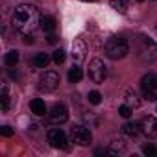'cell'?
Here are the masks:
<instances>
[{"label":"cell","mask_w":157,"mask_h":157,"mask_svg":"<svg viewBox=\"0 0 157 157\" xmlns=\"http://www.w3.org/2000/svg\"><path fill=\"white\" fill-rule=\"evenodd\" d=\"M11 22H13V28L26 35V33H32L37 24L41 22V15H39V10L32 4H21L15 8L13 11V17H11Z\"/></svg>","instance_id":"1"},{"label":"cell","mask_w":157,"mask_h":157,"mask_svg":"<svg viewBox=\"0 0 157 157\" xmlns=\"http://www.w3.org/2000/svg\"><path fill=\"white\" fill-rule=\"evenodd\" d=\"M104 52L109 59H122V57L128 56L129 46H128V41L124 37H111V39L105 41Z\"/></svg>","instance_id":"2"},{"label":"cell","mask_w":157,"mask_h":157,"mask_svg":"<svg viewBox=\"0 0 157 157\" xmlns=\"http://www.w3.org/2000/svg\"><path fill=\"white\" fill-rule=\"evenodd\" d=\"M140 91L148 102H157V74L155 72H148L146 76H142Z\"/></svg>","instance_id":"3"},{"label":"cell","mask_w":157,"mask_h":157,"mask_svg":"<svg viewBox=\"0 0 157 157\" xmlns=\"http://www.w3.org/2000/svg\"><path fill=\"white\" fill-rule=\"evenodd\" d=\"M70 137H72V142H76L78 146H87L93 140L91 129L85 128V126H80V124H76V126L70 128Z\"/></svg>","instance_id":"4"},{"label":"cell","mask_w":157,"mask_h":157,"mask_svg":"<svg viewBox=\"0 0 157 157\" xmlns=\"http://www.w3.org/2000/svg\"><path fill=\"white\" fill-rule=\"evenodd\" d=\"M105 76H107V67L102 59H93L89 63V78L94 82V83H102L105 80Z\"/></svg>","instance_id":"5"},{"label":"cell","mask_w":157,"mask_h":157,"mask_svg":"<svg viewBox=\"0 0 157 157\" xmlns=\"http://www.w3.org/2000/svg\"><path fill=\"white\" fill-rule=\"evenodd\" d=\"M46 139H48V142H50L54 148L68 150V140H67V135H65V131H63L61 128H52V129H48Z\"/></svg>","instance_id":"6"},{"label":"cell","mask_w":157,"mask_h":157,"mask_svg":"<svg viewBox=\"0 0 157 157\" xmlns=\"http://www.w3.org/2000/svg\"><path fill=\"white\" fill-rule=\"evenodd\" d=\"M57 85H59V76H57V72H54V70L44 72V74L41 76V80H39V89L44 91V93L56 91Z\"/></svg>","instance_id":"7"},{"label":"cell","mask_w":157,"mask_h":157,"mask_svg":"<svg viewBox=\"0 0 157 157\" xmlns=\"http://www.w3.org/2000/svg\"><path fill=\"white\" fill-rule=\"evenodd\" d=\"M48 118L52 124H65L68 120V109L63 104H54L48 113Z\"/></svg>","instance_id":"8"},{"label":"cell","mask_w":157,"mask_h":157,"mask_svg":"<svg viewBox=\"0 0 157 157\" xmlns=\"http://www.w3.org/2000/svg\"><path fill=\"white\" fill-rule=\"evenodd\" d=\"M140 126H142V133L146 137H150V139L157 137V118L155 117H144Z\"/></svg>","instance_id":"9"},{"label":"cell","mask_w":157,"mask_h":157,"mask_svg":"<svg viewBox=\"0 0 157 157\" xmlns=\"http://www.w3.org/2000/svg\"><path fill=\"white\" fill-rule=\"evenodd\" d=\"M85 54H87V46L82 39H74L72 43V59L76 63H82L85 59Z\"/></svg>","instance_id":"10"},{"label":"cell","mask_w":157,"mask_h":157,"mask_svg":"<svg viewBox=\"0 0 157 157\" xmlns=\"http://www.w3.org/2000/svg\"><path fill=\"white\" fill-rule=\"evenodd\" d=\"M30 109H32V113L37 115V117H43V115L46 113V105H44V102H43L41 98H33V100L30 102Z\"/></svg>","instance_id":"11"},{"label":"cell","mask_w":157,"mask_h":157,"mask_svg":"<svg viewBox=\"0 0 157 157\" xmlns=\"http://www.w3.org/2000/svg\"><path fill=\"white\" fill-rule=\"evenodd\" d=\"M122 131H124L126 135H129V137H137V135L142 131V126H140L139 122H128V124L122 126Z\"/></svg>","instance_id":"12"},{"label":"cell","mask_w":157,"mask_h":157,"mask_svg":"<svg viewBox=\"0 0 157 157\" xmlns=\"http://www.w3.org/2000/svg\"><path fill=\"white\" fill-rule=\"evenodd\" d=\"M124 98H126V104L129 105V107H139L142 102H140V98H139V94L133 91V89H128L126 91V94H124Z\"/></svg>","instance_id":"13"},{"label":"cell","mask_w":157,"mask_h":157,"mask_svg":"<svg viewBox=\"0 0 157 157\" xmlns=\"http://www.w3.org/2000/svg\"><path fill=\"white\" fill-rule=\"evenodd\" d=\"M32 63H33L35 67H39V68H44V67L50 63V56H48V54H44V52H39V54H35V56H33Z\"/></svg>","instance_id":"14"},{"label":"cell","mask_w":157,"mask_h":157,"mask_svg":"<svg viewBox=\"0 0 157 157\" xmlns=\"http://www.w3.org/2000/svg\"><path fill=\"white\" fill-rule=\"evenodd\" d=\"M82 78H83V72H82L80 67H72V68L68 70V82H70V83H78Z\"/></svg>","instance_id":"15"},{"label":"cell","mask_w":157,"mask_h":157,"mask_svg":"<svg viewBox=\"0 0 157 157\" xmlns=\"http://www.w3.org/2000/svg\"><path fill=\"white\" fill-rule=\"evenodd\" d=\"M41 26H43V30L44 32H48V33H52L54 30H56V19L54 17H43L41 19Z\"/></svg>","instance_id":"16"},{"label":"cell","mask_w":157,"mask_h":157,"mask_svg":"<svg viewBox=\"0 0 157 157\" xmlns=\"http://www.w3.org/2000/svg\"><path fill=\"white\" fill-rule=\"evenodd\" d=\"M0 107H2L4 113L10 109V93H8V87L6 85L2 87V93H0Z\"/></svg>","instance_id":"17"},{"label":"cell","mask_w":157,"mask_h":157,"mask_svg":"<svg viewBox=\"0 0 157 157\" xmlns=\"http://www.w3.org/2000/svg\"><path fill=\"white\" fill-rule=\"evenodd\" d=\"M4 61H6V65H8V67H15V65L19 63V52H17V50L8 52V54H6V57H4Z\"/></svg>","instance_id":"18"},{"label":"cell","mask_w":157,"mask_h":157,"mask_svg":"<svg viewBox=\"0 0 157 157\" xmlns=\"http://www.w3.org/2000/svg\"><path fill=\"white\" fill-rule=\"evenodd\" d=\"M87 98H89V104H93V105H98V104L102 102V94H100L98 91H91Z\"/></svg>","instance_id":"19"},{"label":"cell","mask_w":157,"mask_h":157,"mask_svg":"<svg viewBox=\"0 0 157 157\" xmlns=\"http://www.w3.org/2000/svg\"><path fill=\"white\" fill-rule=\"evenodd\" d=\"M111 6L118 13H126V2H124V0H111Z\"/></svg>","instance_id":"20"},{"label":"cell","mask_w":157,"mask_h":157,"mask_svg":"<svg viewBox=\"0 0 157 157\" xmlns=\"http://www.w3.org/2000/svg\"><path fill=\"white\" fill-rule=\"evenodd\" d=\"M52 59H54V63L56 65H63L65 63V52L59 48V50H56L54 52V56H52Z\"/></svg>","instance_id":"21"},{"label":"cell","mask_w":157,"mask_h":157,"mask_svg":"<svg viewBox=\"0 0 157 157\" xmlns=\"http://www.w3.org/2000/svg\"><path fill=\"white\" fill-rule=\"evenodd\" d=\"M142 153L148 155V157H157V148L151 146V144H144L142 146Z\"/></svg>","instance_id":"22"},{"label":"cell","mask_w":157,"mask_h":157,"mask_svg":"<svg viewBox=\"0 0 157 157\" xmlns=\"http://www.w3.org/2000/svg\"><path fill=\"white\" fill-rule=\"evenodd\" d=\"M118 113H120V117L128 118V117H131V107H129L128 104H124V105H120V107H118Z\"/></svg>","instance_id":"23"},{"label":"cell","mask_w":157,"mask_h":157,"mask_svg":"<svg viewBox=\"0 0 157 157\" xmlns=\"http://www.w3.org/2000/svg\"><path fill=\"white\" fill-rule=\"evenodd\" d=\"M0 133H2L4 137H11V135H13V129H11L10 126H4L2 129H0Z\"/></svg>","instance_id":"24"},{"label":"cell","mask_w":157,"mask_h":157,"mask_svg":"<svg viewBox=\"0 0 157 157\" xmlns=\"http://www.w3.org/2000/svg\"><path fill=\"white\" fill-rule=\"evenodd\" d=\"M22 41H24L26 44H33V37H32L30 33H26V35H22Z\"/></svg>","instance_id":"25"},{"label":"cell","mask_w":157,"mask_h":157,"mask_svg":"<svg viewBox=\"0 0 157 157\" xmlns=\"http://www.w3.org/2000/svg\"><path fill=\"white\" fill-rule=\"evenodd\" d=\"M46 41H48L50 44H56V43H57V37H56V35H48V37H46Z\"/></svg>","instance_id":"26"},{"label":"cell","mask_w":157,"mask_h":157,"mask_svg":"<svg viewBox=\"0 0 157 157\" xmlns=\"http://www.w3.org/2000/svg\"><path fill=\"white\" fill-rule=\"evenodd\" d=\"M96 155H105V153H109V150H104V148H98L96 151H94Z\"/></svg>","instance_id":"27"},{"label":"cell","mask_w":157,"mask_h":157,"mask_svg":"<svg viewBox=\"0 0 157 157\" xmlns=\"http://www.w3.org/2000/svg\"><path fill=\"white\" fill-rule=\"evenodd\" d=\"M10 76L11 78H17V70H10Z\"/></svg>","instance_id":"28"},{"label":"cell","mask_w":157,"mask_h":157,"mask_svg":"<svg viewBox=\"0 0 157 157\" xmlns=\"http://www.w3.org/2000/svg\"><path fill=\"white\" fill-rule=\"evenodd\" d=\"M87 2H96V0H87Z\"/></svg>","instance_id":"29"},{"label":"cell","mask_w":157,"mask_h":157,"mask_svg":"<svg viewBox=\"0 0 157 157\" xmlns=\"http://www.w3.org/2000/svg\"><path fill=\"white\" fill-rule=\"evenodd\" d=\"M139 2H142V0H139Z\"/></svg>","instance_id":"30"}]
</instances>
